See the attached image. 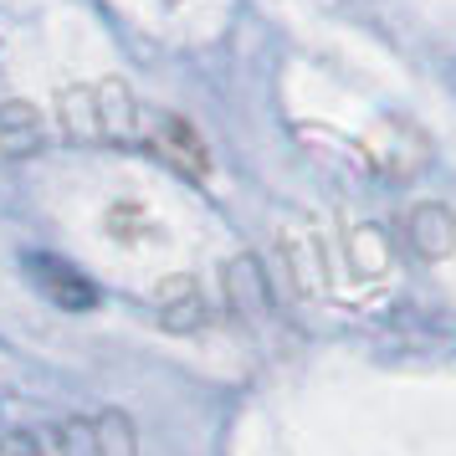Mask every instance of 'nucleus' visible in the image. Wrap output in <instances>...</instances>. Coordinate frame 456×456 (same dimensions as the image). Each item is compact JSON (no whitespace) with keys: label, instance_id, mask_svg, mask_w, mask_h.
<instances>
[{"label":"nucleus","instance_id":"nucleus-1","mask_svg":"<svg viewBox=\"0 0 456 456\" xmlns=\"http://www.w3.org/2000/svg\"><path fill=\"white\" fill-rule=\"evenodd\" d=\"M26 277H31V282H37V288H42L52 303H62V308H93V303H98L93 282H87L77 267L57 262V256H42V251H31V256H26Z\"/></svg>","mask_w":456,"mask_h":456},{"label":"nucleus","instance_id":"nucleus-2","mask_svg":"<svg viewBox=\"0 0 456 456\" xmlns=\"http://www.w3.org/2000/svg\"><path fill=\"white\" fill-rule=\"evenodd\" d=\"M165 154H169V165H180V175H190V180H200L210 169L206 144H200L195 124H185V118H165Z\"/></svg>","mask_w":456,"mask_h":456}]
</instances>
